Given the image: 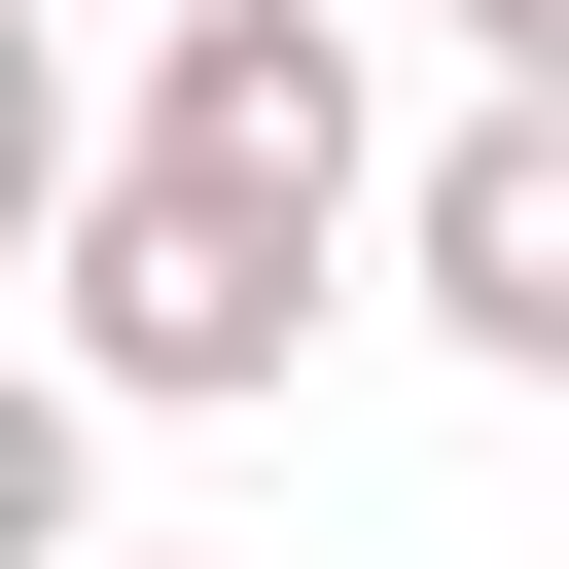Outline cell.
Segmentation results:
<instances>
[{
	"instance_id": "6da1fadb",
	"label": "cell",
	"mask_w": 569,
	"mask_h": 569,
	"mask_svg": "<svg viewBox=\"0 0 569 569\" xmlns=\"http://www.w3.org/2000/svg\"><path fill=\"white\" fill-rule=\"evenodd\" d=\"M284 356H320V249L107 142V178H71V391H107V427H213V391H284Z\"/></svg>"
},
{
	"instance_id": "7a4b0ae2",
	"label": "cell",
	"mask_w": 569,
	"mask_h": 569,
	"mask_svg": "<svg viewBox=\"0 0 569 569\" xmlns=\"http://www.w3.org/2000/svg\"><path fill=\"white\" fill-rule=\"evenodd\" d=\"M142 178H213V213H284V249H356L391 213V107H356V0H142V107H107Z\"/></svg>"
},
{
	"instance_id": "3957f363",
	"label": "cell",
	"mask_w": 569,
	"mask_h": 569,
	"mask_svg": "<svg viewBox=\"0 0 569 569\" xmlns=\"http://www.w3.org/2000/svg\"><path fill=\"white\" fill-rule=\"evenodd\" d=\"M391 284H427V320H462L498 391H569V107H533V71H498V107L427 142V178H391Z\"/></svg>"
},
{
	"instance_id": "277c9868",
	"label": "cell",
	"mask_w": 569,
	"mask_h": 569,
	"mask_svg": "<svg viewBox=\"0 0 569 569\" xmlns=\"http://www.w3.org/2000/svg\"><path fill=\"white\" fill-rule=\"evenodd\" d=\"M462 71H533V107H569V0H462Z\"/></svg>"
},
{
	"instance_id": "5b68a950",
	"label": "cell",
	"mask_w": 569,
	"mask_h": 569,
	"mask_svg": "<svg viewBox=\"0 0 569 569\" xmlns=\"http://www.w3.org/2000/svg\"><path fill=\"white\" fill-rule=\"evenodd\" d=\"M71 569H178V533H71Z\"/></svg>"
}]
</instances>
